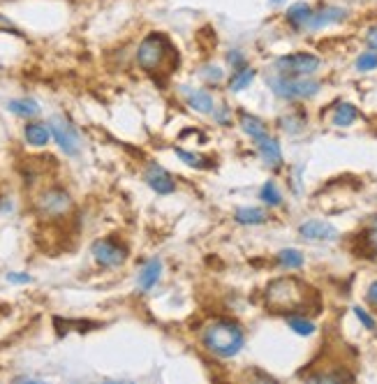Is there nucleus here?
Instances as JSON below:
<instances>
[{"label": "nucleus", "instance_id": "4be33fe9", "mask_svg": "<svg viewBox=\"0 0 377 384\" xmlns=\"http://www.w3.org/2000/svg\"><path fill=\"white\" fill-rule=\"evenodd\" d=\"M259 200H262L264 204H269V207H280V204H283V195H280L276 183L266 181L262 185V190H259Z\"/></svg>", "mask_w": 377, "mask_h": 384}, {"label": "nucleus", "instance_id": "72a5a7b5", "mask_svg": "<svg viewBox=\"0 0 377 384\" xmlns=\"http://www.w3.org/2000/svg\"><path fill=\"white\" fill-rule=\"evenodd\" d=\"M213 119L218 123H222V125H227V123H229V109L227 107H220V112H213Z\"/></svg>", "mask_w": 377, "mask_h": 384}, {"label": "nucleus", "instance_id": "0eeeda50", "mask_svg": "<svg viewBox=\"0 0 377 384\" xmlns=\"http://www.w3.org/2000/svg\"><path fill=\"white\" fill-rule=\"evenodd\" d=\"M93 257H95V262L100 266H105V269H114V266H121L125 262L128 250L123 248L121 243L112 241V238H102V241L93 243Z\"/></svg>", "mask_w": 377, "mask_h": 384}, {"label": "nucleus", "instance_id": "a878e982", "mask_svg": "<svg viewBox=\"0 0 377 384\" xmlns=\"http://www.w3.org/2000/svg\"><path fill=\"white\" fill-rule=\"evenodd\" d=\"M356 70L359 72H370L377 70V51H366L356 58Z\"/></svg>", "mask_w": 377, "mask_h": 384}, {"label": "nucleus", "instance_id": "9d476101", "mask_svg": "<svg viewBox=\"0 0 377 384\" xmlns=\"http://www.w3.org/2000/svg\"><path fill=\"white\" fill-rule=\"evenodd\" d=\"M146 183L157 192V195H171V192L176 190V181L171 178L167 169L160 167V164H150L146 169Z\"/></svg>", "mask_w": 377, "mask_h": 384}, {"label": "nucleus", "instance_id": "7c9ffc66", "mask_svg": "<svg viewBox=\"0 0 377 384\" xmlns=\"http://www.w3.org/2000/svg\"><path fill=\"white\" fill-rule=\"evenodd\" d=\"M366 241H368V245H370V250H373L375 255H377V225H373V227L368 229Z\"/></svg>", "mask_w": 377, "mask_h": 384}, {"label": "nucleus", "instance_id": "393cba45", "mask_svg": "<svg viewBox=\"0 0 377 384\" xmlns=\"http://www.w3.org/2000/svg\"><path fill=\"white\" fill-rule=\"evenodd\" d=\"M176 155L181 157V160H185V162H188L190 167H197V169H207V167H211L207 157H202V155H197V153H190V150L176 148Z\"/></svg>", "mask_w": 377, "mask_h": 384}, {"label": "nucleus", "instance_id": "ddd939ff", "mask_svg": "<svg viewBox=\"0 0 377 384\" xmlns=\"http://www.w3.org/2000/svg\"><path fill=\"white\" fill-rule=\"evenodd\" d=\"M183 93H185V100H188V105L195 109V112L200 114H213V98H211L209 91H202V88H193L190 91L188 86H183Z\"/></svg>", "mask_w": 377, "mask_h": 384}, {"label": "nucleus", "instance_id": "b1692460", "mask_svg": "<svg viewBox=\"0 0 377 384\" xmlns=\"http://www.w3.org/2000/svg\"><path fill=\"white\" fill-rule=\"evenodd\" d=\"M287 324H290V329L294 333H299V335H310V333H315V324L310 320H304V317H290L287 320Z\"/></svg>", "mask_w": 377, "mask_h": 384}, {"label": "nucleus", "instance_id": "6ab92c4d", "mask_svg": "<svg viewBox=\"0 0 377 384\" xmlns=\"http://www.w3.org/2000/svg\"><path fill=\"white\" fill-rule=\"evenodd\" d=\"M255 77H257V72L252 70V67H241V70H236L234 72V77H231V81H229V91L231 93H238V91H243V88H248L252 81H255Z\"/></svg>", "mask_w": 377, "mask_h": 384}, {"label": "nucleus", "instance_id": "39448f33", "mask_svg": "<svg viewBox=\"0 0 377 384\" xmlns=\"http://www.w3.org/2000/svg\"><path fill=\"white\" fill-rule=\"evenodd\" d=\"M322 60L313 53H290L276 60V72L283 77H310L319 70Z\"/></svg>", "mask_w": 377, "mask_h": 384}, {"label": "nucleus", "instance_id": "1a4fd4ad", "mask_svg": "<svg viewBox=\"0 0 377 384\" xmlns=\"http://www.w3.org/2000/svg\"><path fill=\"white\" fill-rule=\"evenodd\" d=\"M299 234L308 238V241H335L338 238V229L322 220H308L299 227Z\"/></svg>", "mask_w": 377, "mask_h": 384}, {"label": "nucleus", "instance_id": "c85d7f7f", "mask_svg": "<svg viewBox=\"0 0 377 384\" xmlns=\"http://www.w3.org/2000/svg\"><path fill=\"white\" fill-rule=\"evenodd\" d=\"M204 77H207L209 81H220L222 79V72H220V67H213V65H209V67H204Z\"/></svg>", "mask_w": 377, "mask_h": 384}, {"label": "nucleus", "instance_id": "7ed1b4c3", "mask_svg": "<svg viewBox=\"0 0 377 384\" xmlns=\"http://www.w3.org/2000/svg\"><path fill=\"white\" fill-rule=\"evenodd\" d=\"M176 51L171 42L160 33H150L141 40L139 49H137V63H139L141 70L146 72H160L162 67H169L176 63Z\"/></svg>", "mask_w": 377, "mask_h": 384}, {"label": "nucleus", "instance_id": "5701e85b", "mask_svg": "<svg viewBox=\"0 0 377 384\" xmlns=\"http://www.w3.org/2000/svg\"><path fill=\"white\" fill-rule=\"evenodd\" d=\"M278 262L280 266H285V269H301V266H304V255L294 248H285L278 252Z\"/></svg>", "mask_w": 377, "mask_h": 384}, {"label": "nucleus", "instance_id": "bb28decb", "mask_svg": "<svg viewBox=\"0 0 377 384\" xmlns=\"http://www.w3.org/2000/svg\"><path fill=\"white\" fill-rule=\"evenodd\" d=\"M354 315H356V317H359V322H361L363 326L370 329V331H373V329L377 326V322H375L373 317H370V315H368L366 311H363L361 306H356V308H354Z\"/></svg>", "mask_w": 377, "mask_h": 384}, {"label": "nucleus", "instance_id": "aec40b11", "mask_svg": "<svg viewBox=\"0 0 377 384\" xmlns=\"http://www.w3.org/2000/svg\"><path fill=\"white\" fill-rule=\"evenodd\" d=\"M356 119H359L356 107L349 105V102H342V105H338V109H335V114H333V125L347 128V125H352Z\"/></svg>", "mask_w": 377, "mask_h": 384}, {"label": "nucleus", "instance_id": "20e7f679", "mask_svg": "<svg viewBox=\"0 0 377 384\" xmlns=\"http://www.w3.org/2000/svg\"><path fill=\"white\" fill-rule=\"evenodd\" d=\"M269 86H271V91L283 100H306V98L317 95L319 91L317 81H313L308 77H283V74L269 79Z\"/></svg>", "mask_w": 377, "mask_h": 384}, {"label": "nucleus", "instance_id": "f03ea898", "mask_svg": "<svg viewBox=\"0 0 377 384\" xmlns=\"http://www.w3.org/2000/svg\"><path fill=\"white\" fill-rule=\"evenodd\" d=\"M202 342L211 354L222 356V359H231V356H236L241 352L245 335H243V329L238 326L236 322L220 317L204 326Z\"/></svg>", "mask_w": 377, "mask_h": 384}, {"label": "nucleus", "instance_id": "412c9836", "mask_svg": "<svg viewBox=\"0 0 377 384\" xmlns=\"http://www.w3.org/2000/svg\"><path fill=\"white\" fill-rule=\"evenodd\" d=\"M10 112L17 114V116H24V119H30V116L40 114V107H37L35 100H12Z\"/></svg>", "mask_w": 377, "mask_h": 384}, {"label": "nucleus", "instance_id": "423d86ee", "mask_svg": "<svg viewBox=\"0 0 377 384\" xmlns=\"http://www.w3.org/2000/svg\"><path fill=\"white\" fill-rule=\"evenodd\" d=\"M49 130H51V137L56 139V143L63 148V153L67 155H77L81 150V143H79V134L74 125L63 116H53L51 123H49Z\"/></svg>", "mask_w": 377, "mask_h": 384}, {"label": "nucleus", "instance_id": "f8f14e48", "mask_svg": "<svg viewBox=\"0 0 377 384\" xmlns=\"http://www.w3.org/2000/svg\"><path fill=\"white\" fill-rule=\"evenodd\" d=\"M257 150H259L262 160L269 164V167L278 169L280 164H283V150H280V143L273 139V137L266 134L264 139H259L257 141Z\"/></svg>", "mask_w": 377, "mask_h": 384}, {"label": "nucleus", "instance_id": "2eb2a0df", "mask_svg": "<svg viewBox=\"0 0 377 384\" xmlns=\"http://www.w3.org/2000/svg\"><path fill=\"white\" fill-rule=\"evenodd\" d=\"M238 123H241V130L250 137L252 141H259L269 134V128L264 125V121H259L257 116H252V114H241Z\"/></svg>", "mask_w": 377, "mask_h": 384}, {"label": "nucleus", "instance_id": "f704fd0d", "mask_svg": "<svg viewBox=\"0 0 377 384\" xmlns=\"http://www.w3.org/2000/svg\"><path fill=\"white\" fill-rule=\"evenodd\" d=\"M366 42H368V46H370V49H373V51H377V26H375V28H370V30H368V35H366Z\"/></svg>", "mask_w": 377, "mask_h": 384}, {"label": "nucleus", "instance_id": "c756f323", "mask_svg": "<svg viewBox=\"0 0 377 384\" xmlns=\"http://www.w3.org/2000/svg\"><path fill=\"white\" fill-rule=\"evenodd\" d=\"M8 280L10 283H17V285H26V283H30V276L28 273H8Z\"/></svg>", "mask_w": 377, "mask_h": 384}, {"label": "nucleus", "instance_id": "dca6fc26", "mask_svg": "<svg viewBox=\"0 0 377 384\" xmlns=\"http://www.w3.org/2000/svg\"><path fill=\"white\" fill-rule=\"evenodd\" d=\"M26 141L30 146H46L49 143V137H51V130L44 125V123H30L26 125Z\"/></svg>", "mask_w": 377, "mask_h": 384}, {"label": "nucleus", "instance_id": "4468645a", "mask_svg": "<svg viewBox=\"0 0 377 384\" xmlns=\"http://www.w3.org/2000/svg\"><path fill=\"white\" fill-rule=\"evenodd\" d=\"M160 273H162V262L160 259H150V262L143 266L139 278H137V285H139L141 292H148L150 287H155V283L160 280Z\"/></svg>", "mask_w": 377, "mask_h": 384}, {"label": "nucleus", "instance_id": "2f4dec72", "mask_svg": "<svg viewBox=\"0 0 377 384\" xmlns=\"http://www.w3.org/2000/svg\"><path fill=\"white\" fill-rule=\"evenodd\" d=\"M366 301L373 308H377V280H375V283H370L368 292H366Z\"/></svg>", "mask_w": 377, "mask_h": 384}, {"label": "nucleus", "instance_id": "473e14b6", "mask_svg": "<svg viewBox=\"0 0 377 384\" xmlns=\"http://www.w3.org/2000/svg\"><path fill=\"white\" fill-rule=\"evenodd\" d=\"M229 63L234 65V67H238V70H241V67H245V58H243V53H238V51H234V53H229Z\"/></svg>", "mask_w": 377, "mask_h": 384}, {"label": "nucleus", "instance_id": "f257e3e1", "mask_svg": "<svg viewBox=\"0 0 377 384\" xmlns=\"http://www.w3.org/2000/svg\"><path fill=\"white\" fill-rule=\"evenodd\" d=\"M310 287L299 278H278L269 283L264 299L273 313H299L310 301Z\"/></svg>", "mask_w": 377, "mask_h": 384}, {"label": "nucleus", "instance_id": "9b49d317", "mask_svg": "<svg viewBox=\"0 0 377 384\" xmlns=\"http://www.w3.org/2000/svg\"><path fill=\"white\" fill-rule=\"evenodd\" d=\"M345 17H347V12L342 8H324L319 12H313V17H310V21H308L306 28L308 30H319V28H324V26L340 24Z\"/></svg>", "mask_w": 377, "mask_h": 384}, {"label": "nucleus", "instance_id": "a211bd4d", "mask_svg": "<svg viewBox=\"0 0 377 384\" xmlns=\"http://www.w3.org/2000/svg\"><path fill=\"white\" fill-rule=\"evenodd\" d=\"M234 220H236L238 225H262V222H266V211L255 209V207L236 209Z\"/></svg>", "mask_w": 377, "mask_h": 384}, {"label": "nucleus", "instance_id": "f3484780", "mask_svg": "<svg viewBox=\"0 0 377 384\" xmlns=\"http://www.w3.org/2000/svg\"><path fill=\"white\" fill-rule=\"evenodd\" d=\"M310 17H313V8L306 3H297L287 10V21H290L294 28H306L308 21H310Z\"/></svg>", "mask_w": 377, "mask_h": 384}, {"label": "nucleus", "instance_id": "6e6552de", "mask_svg": "<svg viewBox=\"0 0 377 384\" xmlns=\"http://www.w3.org/2000/svg\"><path fill=\"white\" fill-rule=\"evenodd\" d=\"M37 209L49 218H60L72 209V200L65 190L51 188V190L42 192V197L37 200Z\"/></svg>", "mask_w": 377, "mask_h": 384}, {"label": "nucleus", "instance_id": "cd10ccee", "mask_svg": "<svg viewBox=\"0 0 377 384\" xmlns=\"http://www.w3.org/2000/svg\"><path fill=\"white\" fill-rule=\"evenodd\" d=\"M352 375L347 373H324V375H315V382H335V380H349Z\"/></svg>", "mask_w": 377, "mask_h": 384}]
</instances>
